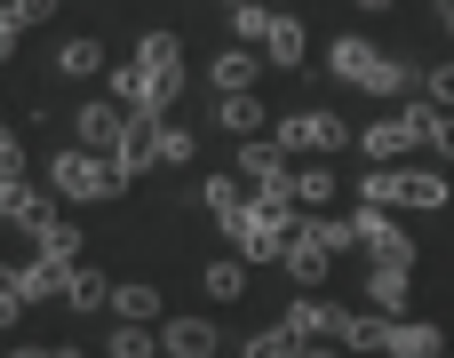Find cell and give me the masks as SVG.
Returning <instances> with one entry per match:
<instances>
[{
  "label": "cell",
  "mask_w": 454,
  "mask_h": 358,
  "mask_svg": "<svg viewBox=\"0 0 454 358\" xmlns=\"http://www.w3.org/2000/svg\"><path fill=\"white\" fill-rule=\"evenodd\" d=\"M327 72L351 80V88H367V96H407V88H423V72H415L407 56H383L375 40H335V48H327Z\"/></svg>",
  "instance_id": "obj_1"
},
{
  "label": "cell",
  "mask_w": 454,
  "mask_h": 358,
  "mask_svg": "<svg viewBox=\"0 0 454 358\" xmlns=\"http://www.w3.org/2000/svg\"><path fill=\"white\" fill-rule=\"evenodd\" d=\"M48 191H64V199H120L128 183H120V167L104 152L64 144V152H48Z\"/></svg>",
  "instance_id": "obj_2"
},
{
  "label": "cell",
  "mask_w": 454,
  "mask_h": 358,
  "mask_svg": "<svg viewBox=\"0 0 454 358\" xmlns=\"http://www.w3.org/2000/svg\"><path fill=\"white\" fill-rule=\"evenodd\" d=\"M136 64L152 72V112L176 120V96H184V40H176V32H144Z\"/></svg>",
  "instance_id": "obj_3"
},
{
  "label": "cell",
  "mask_w": 454,
  "mask_h": 358,
  "mask_svg": "<svg viewBox=\"0 0 454 358\" xmlns=\"http://www.w3.org/2000/svg\"><path fill=\"white\" fill-rule=\"evenodd\" d=\"M271 136H279V152H287V160H319V152H335V144H351L359 128H343L335 112H287V120H279Z\"/></svg>",
  "instance_id": "obj_4"
},
{
  "label": "cell",
  "mask_w": 454,
  "mask_h": 358,
  "mask_svg": "<svg viewBox=\"0 0 454 358\" xmlns=\"http://www.w3.org/2000/svg\"><path fill=\"white\" fill-rule=\"evenodd\" d=\"M128 104H112V96H96V104H80V120H72V144H88V152H120V136H128Z\"/></svg>",
  "instance_id": "obj_5"
},
{
  "label": "cell",
  "mask_w": 454,
  "mask_h": 358,
  "mask_svg": "<svg viewBox=\"0 0 454 358\" xmlns=\"http://www.w3.org/2000/svg\"><path fill=\"white\" fill-rule=\"evenodd\" d=\"M327 263H335V239H327V223H295V239H287V279L311 295V287L327 279Z\"/></svg>",
  "instance_id": "obj_6"
},
{
  "label": "cell",
  "mask_w": 454,
  "mask_h": 358,
  "mask_svg": "<svg viewBox=\"0 0 454 358\" xmlns=\"http://www.w3.org/2000/svg\"><path fill=\"white\" fill-rule=\"evenodd\" d=\"M343 319H351V311H335V303H319V295H295V303H287V335H295L303 351H311V343H343Z\"/></svg>",
  "instance_id": "obj_7"
},
{
  "label": "cell",
  "mask_w": 454,
  "mask_h": 358,
  "mask_svg": "<svg viewBox=\"0 0 454 358\" xmlns=\"http://www.w3.org/2000/svg\"><path fill=\"white\" fill-rule=\"evenodd\" d=\"M239 175H247L255 191H279V183H287L295 167H287V152H279V136H247V144H239Z\"/></svg>",
  "instance_id": "obj_8"
},
{
  "label": "cell",
  "mask_w": 454,
  "mask_h": 358,
  "mask_svg": "<svg viewBox=\"0 0 454 358\" xmlns=\"http://www.w3.org/2000/svg\"><path fill=\"white\" fill-rule=\"evenodd\" d=\"M415 144H423V136H415V120H407V112H391V120H367V128H359V152H367V160H407Z\"/></svg>",
  "instance_id": "obj_9"
},
{
  "label": "cell",
  "mask_w": 454,
  "mask_h": 358,
  "mask_svg": "<svg viewBox=\"0 0 454 358\" xmlns=\"http://www.w3.org/2000/svg\"><path fill=\"white\" fill-rule=\"evenodd\" d=\"M160 351L168 358H215V319H160Z\"/></svg>",
  "instance_id": "obj_10"
},
{
  "label": "cell",
  "mask_w": 454,
  "mask_h": 358,
  "mask_svg": "<svg viewBox=\"0 0 454 358\" xmlns=\"http://www.w3.org/2000/svg\"><path fill=\"white\" fill-rule=\"evenodd\" d=\"M32 247H40V255H56V263H80V223L48 207V215L32 223Z\"/></svg>",
  "instance_id": "obj_11"
},
{
  "label": "cell",
  "mask_w": 454,
  "mask_h": 358,
  "mask_svg": "<svg viewBox=\"0 0 454 358\" xmlns=\"http://www.w3.org/2000/svg\"><path fill=\"white\" fill-rule=\"evenodd\" d=\"M40 215H48V199H40V191H32L24 175H0V223H16V231H32Z\"/></svg>",
  "instance_id": "obj_12"
},
{
  "label": "cell",
  "mask_w": 454,
  "mask_h": 358,
  "mask_svg": "<svg viewBox=\"0 0 454 358\" xmlns=\"http://www.w3.org/2000/svg\"><path fill=\"white\" fill-rule=\"evenodd\" d=\"M454 183L439 175V167H399V207H447Z\"/></svg>",
  "instance_id": "obj_13"
},
{
  "label": "cell",
  "mask_w": 454,
  "mask_h": 358,
  "mask_svg": "<svg viewBox=\"0 0 454 358\" xmlns=\"http://www.w3.org/2000/svg\"><path fill=\"white\" fill-rule=\"evenodd\" d=\"M104 358H160V327H144V319H112Z\"/></svg>",
  "instance_id": "obj_14"
},
{
  "label": "cell",
  "mask_w": 454,
  "mask_h": 358,
  "mask_svg": "<svg viewBox=\"0 0 454 358\" xmlns=\"http://www.w3.org/2000/svg\"><path fill=\"white\" fill-rule=\"evenodd\" d=\"M200 207H207L215 223H231V215L247 207V175H239V167H231V175H207V183H200Z\"/></svg>",
  "instance_id": "obj_15"
},
{
  "label": "cell",
  "mask_w": 454,
  "mask_h": 358,
  "mask_svg": "<svg viewBox=\"0 0 454 358\" xmlns=\"http://www.w3.org/2000/svg\"><path fill=\"white\" fill-rule=\"evenodd\" d=\"M64 303H72V311H112V279H104L96 263H72V287H64Z\"/></svg>",
  "instance_id": "obj_16"
},
{
  "label": "cell",
  "mask_w": 454,
  "mask_h": 358,
  "mask_svg": "<svg viewBox=\"0 0 454 358\" xmlns=\"http://www.w3.org/2000/svg\"><path fill=\"white\" fill-rule=\"evenodd\" d=\"M391 358H439V327L431 319H399L391 327Z\"/></svg>",
  "instance_id": "obj_17"
},
{
  "label": "cell",
  "mask_w": 454,
  "mask_h": 358,
  "mask_svg": "<svg viewBox=\"0 0 454 358\" xmlns=\"http://www.w3.org/2000/svg\"><path fill=\"white\" fill-rule=\"evenodd\" d=\"M303 48H311V40H303V24H295V16H271L263 56H271V64H303Z\"/></svg>",
  "instance_id": "obj_18"
},
{
  "label": "cell",
  "mask_w": 454,
  "mask_h": 358,
  "mask_svg": "<svg viewBox=\"0 0 454 358\" xmlns=\"http://www.w3.org/2000/svg\"><path fill=\"white\" fill-rule=\"evenodd\" d=\"M207 72H215V88H223V96H247V88H255V56H247V48H223Z\"/></svg>",
  "instance_id": "obj_19"
},
{
  "label": "cell",
  "mask_w": 454,
  "mask_h": 358,
  "mask_svg": "<svg viewBox=\"0 0 454 358\" xmlns=\"http://www.w3.org/2000/svg\"><path fill=\"white\" fill-rule=\"evenodd\" d=\"M112 104L152 112V72H144V64H112Z\"/></svg>",
  "instance_id": "obj_20"
},
{
  "label": "cell",
  "mask_w": 454,
  "mask_h": 358,
  "mask_svg": "<svg viewBox=\"0 0 454 358\" xmlns=\"http://www.w3.org/2000/svg\"><path fill=\"white\" fill-rule=\"evenodd\" d=\"M112 319H160V287H144V279H128V287H112Z\"/></svg>",
  "instance_id": "obj_21"
},
{
  "label": "cell",
  "mask_w": 454,
  "mask_h": 358,
  "mask_svg": "<svg viewBox=\"0 0 454 358\" xmlns=\"http://www.w3.org/2000/svg\"><path fill=\"white\" fill-rule=\"evenodd\" d=\"M391 311H375V319H343V351H391Z\"/></svg>",
  "instance_id": "obj_22"
},
{
  "label": "cell",
  "mask_w": 454,
  "mask_h": 358,
  "mask_svg": "<svg viewBox=\"0 0 454 358\" xmlns=\"http://www.w3.org/2000/svg\"><path fill=\"white\" fill-rule=\"evenodd\" d=\"M271 16H279V8H263V0H239V8H231V40H239V48H263Z\"/></svg>",
  "instance_id": "obj_23"
},
{
  "label": "cell",
  "mask_w": 454,
  "mask_h": 358,
  "mask_svg": "<svg viewBox=\"0 0 454 358\" xmlns=\"http://www.w3.org/2000/svg\"><path fill=\"white\" fill-rule=\"evenodd\" d=\"M359 207H399V167H391V160H367V183H359Z\"/></svg>",
  "instance_id": "obj_24"
},
{
  "label": "cell",
  "mask_w": 454,
  "mask_h": 358,
  "mask_svg": "<svg viewBox=\"0 0 454 358\" xmlns=\"http://www.w3.org/2000/svg\"><path fill=\"white\" fill-rule=\"evenodd\" d=\"M239 295H247V263H239V255L207 263V303H239Z\"/></svg>",
  "instance_id": "obj_25"
},
{
  "label": "cell",
  "mask_w": 454,
  "mask_h": 358,
  "mask_svg": "<svg viewBox=\"0 0 454 358\" xmlns=\"http://www.w3.org/2000/svg\"><path fill=\"white\" fill-rule=\"evenodd\" d=\"M367 303L391 311V319H407V271H367Z\"/></svg>",
  "instance_id": "obj_26"
},
{
  "label": "cell",
  "mask_w": 454,
  "mask_h": 358,
  "mask_svg": "<svg viewBox=\"0 0 454 358\" xmlns=\"http://www.w3.org/2000/svg\"><path fill=\"white\" fill-rule=\"evenodd\" d=\"M56 72H64V80H88V72H104V48H96V40H64V48H56Z\"/></svg>",
  "instance_id": "obj_27"
},
{
  "label": "cell",
  "mask_w": 454,
  "mask_h": 358,
  "mask_svg": "<svg viewBox=\"0 0 454 358\" xmlns=\"http://www.w3.org/2000/svg\"><path fill=\"white\" fill-rule=\"evenodd\" d=\"M223 128H231L239 144H247L255 128H271V120H263V104H255V88H247V96H223Z\"/></svg>",
  "instance_id": "obj_28"
},
{
  "label": "cell",
  "mask_w": 454,
  "mask_h": 358,
  "mask_svg": "<svg viewBox=\"0 0 454 358\" xmlns=\"http://www.w3.org/2000/svg\"><path fill=\"white\" fill-rule=\"evenodd\" d=\"M287 183H295V199H303V207H327V199H335V191H343V183H335V175H327V167H319V160H311V167H295V175H287Z\"/></svg>",
  "instance_id": "obj_29"
},
{
  "label": "cell",
  "mask_w": 454,
  "mask_h": 358,
  "mask_svg": "<svg viewBox=\"0 0 454 358\" xmlns=\"http://www.w3.org/2000/svg\"><path fill=\"white\" fill-rule=\"evenodd\" d=\"M239 358H303V343H295V335H287V319H279V327L247 335V351H239Z\"/></svg>",
  "instance_id": "obj_30"
},
{
  "label": "cell",
  "mask_w": 454,
  "mask_h": 358,
  "mask_svg": "<svg viewBox=\"0 0 454 358\" xmlns=\"http://www.w3.org/2000/svg\"><path fill=\"white\" fill-rule=\"evenodd\" d=\"M192 152H200V136H192L184 120H160V167H184Z\"/></svg>",
  "instance_id": "obj_31"
},
{
  "label": "cell",
  "mask_w": 454,
  "mask_h": 358,
  "mask_svg": "<svg viewBox=\"0 0 454 358\" xmlns=\"http://www.w3.org/2000/svg\"><path fill=\"white\" fill-rule=\"evenodd\" d=\"M32 303H24V279H16V263H0V327H16Z\"/></svg>",
  "instance_id": "obj_32"
},
{
  "label": "cell",
  "mask_w": 454,
  "mask_h": 358,
  "mask_svg": "<svg viewBox=\"0 0 454 358\" xmlns=\"http://www.w3.org/2000/svg\"><path fill=\"white\" fill-rule=\"evenodd\" d=\"M423 96H431V104H454V64H431V72H423Z\"/></svg>",
  "instance_id": "obj_33"
},
{
  "label": "cell",
  "mask_w": 454,
  "mask_h": 358,
  "mask_svg": "<svg viewBox=\"0 0 454 358\" xmlns=\"http://www.w3.org/2000/svg\"><path fill=\"white\" fill-rule=\"evenodd\" d=\"M0 175H24V144H16V128H0Z\"/></svg>",
  "instance_id": "obj_34"
},
{
  "label": "cell",
  "mask_w": 454,
  "mask_h": 358,
  "mask_svg": "<svg viewBox=\"0 0 454 358\" xmlns=\"http://www.w3.org/2000/svg\"><path fill=\"white\" fill-rule=\"evenodd\" d=\"M8 16H16V24H48V16H56V0H8Z\"/></svg>",
  "instance_id": "obj_35"
},
{
  "label": "cell",
  "mask_w": 454,
  "mask_h": 358,
  "mask_svg": "<svg viewBox=\"0 0 454 358\" xmlns=\"http://www.w3.org/2000/svg\"><path fill=\"white\" fill-rule=\"evenodd\" d=\"M16 32H24V24H16V16L0 8V64H8V48H16Z\"/></svg>",
  "instance_id": "obj_36"
},
{
  "label": "cell",
  "mask_w": 454,
  "mask_h": 358,
  "mask_svg": "<svg viewBox=\"0 0 454 358\" xmlns=\"http://www.w3.org/2000/svg\"><path fill=\"white\" fill-rule=\"evenodd\" d=\"M439 24H447V32H454V0H439Z\"/></svg>",
  "instance_id": "obj_37"
},
{
  "label": "cell",
  "mask_w": 454,
  "mask_h": 358,
  "mask_svg": "<svg viewBox=\"0 0 454 358\" xmlns=\"http://www.w3.org/2000/svg\"><path fill=\"white\" fill-rule=\"evenodd\" d=\"M48 358H80V351H72V343H56V351H48Z\"/></svg>",
  "instance_id": "obj_38"
},
{
  "label": "cell",
  "mask_w": 454,
  "mask_h": 358,
  "mask_svg": "<svg viewBox=\"0 0 454 358\" xmlns=\"http://www.w3.org/2000/svg\"><path fill=\"white\" fill-rule=\"evenodd\" d=\"M303 358H335V351H327V343H311V351H303Z\"/></svg>",
  "instance_id": "obj_39"
},
{
  "label": "cell",
  "mask_w": 454,
  "mask_h": 358,
  "mask_svg": "<svg viewBox=\"0 0 454 358\" xmlns=\"http://www.w3.org/2000/svg\"><path fill=\"white\" fill-rule=\"evenodd\" d=\"M8 358H48V351H8Z\"/></svg>",
  "instance_id": "obj_40"
},
{
  "label": "cell",
  "mask_w": 454,
  "mask_h": 358,
  "mask_svg": "<svg viewBox=\"0 0 454 358\" xmlns=\"http://www.w3.org/2000/svg\"><path fill=\"white\" fill-rule=\"evenodd\" d=\"M359 8H391V0H359Z\"/></svg>",
  "instance_id": "obj_41"
},
{
  "label": "cell",
  "mask_w": 454,
  "mask_h": 358,
  "mask_svg": "<svg viewBox=\"0 0 454 358\" xmlns=\"http://www.w3.org/2000/svg\"><path fill=\"white\" fill-rule=\"evenodd\" d=\"M0 128H8V104H0Z\"/></svg>",
  "instance_id": "obj_42"
},
{
  "label": "cell",
  "mask_w": 454,
  "mask_h": 358,
  "mask_svg": "<svg viewBox=\"0 0 454 358\" xmlns=\"http://www.w3.org/2000/svg\"><path fill=\"white\" fill-rule=\"evenodd\" d=\"M223 8H239V0H223Z\"/></svg>",
  "instance_id": "obj_43"
},
{
  "label": "cell",
  "mask_w": 454,
  "mask_h": 358,
  "mask_svg": "<svg viewBox=\"0 0 454 358\" xmlns=\"http://www.w3.org/2000/svg\"><path fill=\"white\" fill-rule=\"evenodd\" d=\"M0 8H8V0H0Z\"/></svg>",
  "instance_id": "obj_44"
}]
</instances>
